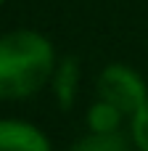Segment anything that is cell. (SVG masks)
<instances>
[{
    "mask_svg": "<svg viewBox=\"0 0 148 151\" xmlns=\"http://www.w3.org/2000/svg\"><path fill=\"white\" fill-rule=\"evenodd\" d=\"M124 122L127 119L114 106H109V104H103L98 98L87 109V130H93V133H117V130H122Z\"/></svg>",
    "mask_w": 148,
    "mask_h": 151,
    "instance_id": "obj_6",
    "label": "cell"
},
{
    "mask_svg": "<svg viewBox=\"0 0 148 151\" xmlns=\"http://www.w3.org/2000/svg\"><path fill=\"white\" fill-rule=\"evenodd\" d=\"M95 98L114 106L127 122L143 109L148 101V85L140 77V72H135L127 64H106L95 80Z\"/></svg>",
    "mask_w": 148,
    "mask_h": 151,
    "instance_id": "obj_2",
    "label": "cell"
},
{
    "mask_svg": "<svg viewBox=\"0 0 148 151\" xmlns=\"http://www.w3.org/2000/svg\"><path fill=\"white\" fill-rule=\"evenodd\" d=\"M79 61L77 56H64L58 58L56 64V72L50 77L53 82V96H56V104L61 111H71L74 104H77V90H79Z\"/></svg>",
    "mask_w": 148,
    "mask_h": 151,
    "instance_id": "obj_4",
    "label": "cell"
},
{
    "mask_svg": "<svg viewBox=\"0 0 148 151\" xmlns=\"http://www.w3.org/2000/svg\"><path fill=\"white\" fill-rule=\"evenodd\" d=\"M130 141H132L135 151H148V101L130 119Z\"/></svg>",
    "mask_w": 148,
    "mask_h": 151,
    "instance_id": "obj_7",
    "label": "cell"
},
{
    "mask_svg": "<svg viewBox=\"0 0 148 151\" xmlns=\"http://www.w3.org/2000/svg\"><path fill=\"white\" fill-rule=\"evenodd\" d=\"M130 143L132 141H127L122 130H117V133H93L90 130L87 135L77 138L69 151H130Z\"/></svg>",
    "mask_w": 148,
    "mask_h": 151,
    "instance_id": "obj_5",
    "label": "cell"
},
{
    "mask_svg": "<svg viewBox=\"0 0 148 151\" xmlns=\"http://www.w3.org/2000/svg\"><path fill=\"white\" fill-rule=\"evenodd\" d=\"M0 151H53L48 135L24 119H0Z\"/></svg>",
    "mask_w": 148,
    "mask_h": 151,
    "instance_id": "obj_3",
    "label": "cell"
},
{
    "mask_svg": "<svg viewBox=\"0 0 148 151\" xmlns=\"http://www.w3.org/2000/svg\"><path fill=\"white\" fill-rule=\"evenodd\" d=\"M58 56L53 42L34 29H13L0 35V101H21L42 90Z\"/></svg>",
    "mask_w": 148,
    "mask_h": 151,
    "instance_id": "obj_1",
    "label": "cell"
},
{
    "mask_svg": "<svg viewBox=\"0 0 148 151\" xmlns=\"http://www.w3.org/2000/svg\"><path fill=\"white\" fill-rule=\"evenodd\" d=\"M3 3H5V0H0V5H3Z\"/></svg>",
    "mask_w": 148,
    "mask_h": 151,
    "instance_id": "obj_8",
    "label": "cell"
}]
</instances>
